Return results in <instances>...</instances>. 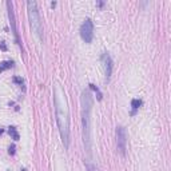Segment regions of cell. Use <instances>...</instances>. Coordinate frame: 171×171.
Returning a JSON list of instances; mask_svg holds the SVG:
<instances>
[{
  "mask_svg": "<svg viewBox=\"0 0 171 171\" xmlns=\"http://www.w3.org/2000/svg\"><path fill=\"white\" fill-rule=\"evenodd\" d=\"M55 110H56V122L60 131L61 140L64 146L68 147L70 140V111H68V104L66 99L63 88L59 84L55 87Z\"/></svg>",
  "mask_w": 171,
  "mask_h": 171,
  "instance_id": "cell-1",
  "label": "cell"
},
{
  "mask_svg": "<svg viewBox=\"0 0 171 171\" xmlns=\"http://www.w3.org/2000/svg\"><path fill=\"white\" fill-rule=\"evenodd\" d=\"M91 110L92 98L88 92L82 94V120H83V139L87 153L91 154Z\"/></svg>",
  "mask_w": 171,
  "mask_h": 171,
  "instance_id": "cell-2",
  "label": "cell"
},
{
  "mask_svg": "<svg viewBox=\"0 0 171 171\" xmlns=\"http://www.w3.org/2000/svg\"><path fill=\"white\" fill-rule=\"evenodd\" d=\"M27 8H28V17H30L31 28H32L34 34L36 35V37L41 40L43 39V24H41V19H40V15L37 11L36 2H28Z\"/></svg>",
  "mask_w": 171,
  "mask_h": 171,
  "instance_id": "cell-3",
  "label": "cell"
},
{
  "mask_svg": "<svg viewBox=\"0 0 171 171\" xmlns=\"http://www.w3.org/2000/svg\"><path fill=\"white\" fill-rule=\"evenodd\" d=\"M80 36L86 43H91L94 39V23L91 19H86L80 27Z\"/></svg>",
  "mask_w": 171,
  "mask_h": 171,
  "instance_id": "cell-4",
  "label": "cell"
},
{
  "mask_svg": "<svg viewBox=\"0 0 171 171\" xmlns=\"http://www.w3.org/2000/svg\"><path fill=\"white\" fill-rule=\"evenodd\" d=\"M116 146L122 156L126 155V150H127V135L126 130L123 127H116Z\"/></svg>",
  "mask_w": 171,
  "mask_h": 171,
  "instance_id": "cell-5",
  "label": "cell"
},
{
  "mask_svg": "<svg viewBox=\"0 0 171 171\" xmlns=\"http://www.w3.org/2000/svg\"><path fill=\"white\" fill-rule=\"evenodd\" d=\"M100 59H102V64H103L104 75L107 79H110V76L112 74V59H111L110 54H107V52H103Z\"/></svg>",
  "mask_w": 171,
  "mask_h": 171,
  "instance_id": "cell-6",
  "label": "cell"
},
{
  "mask_svg": "<svg viewBox=\"0 0 171 171\" xmlns=\"http://www.w3.org/2000/svg\"><path fill=\"white\" fill-rule=\"evenodd\" d=\"M7 7H8V16H10V21H11V26H12V31H13V35H15V40L16 43L20 46V39H19V34H17V30H16V21H15V13H13V10H12V4L8 2L7 3Z\"/></svg>",
  "mask_w": 171,
  "mask_h": 171,
  "instance_id": "cell-7",
  "label": "cell"
},
{
  "mask_svg": "<svg viewBox=\"0 0 171 171\" xmlns=\"http://www.w3.org/2000/svg\"><path fill=\"white\" fill-rule=\"evenodd\" d=\"M11 67H13V61H12V60L2 61V63H0V72H3V71H6V70H8V68H11Z\"/></svg>",
  "mask_w": 171,
  "mask_h": 171,
  "instance_id": "cell-8",
  "label": "cell"
},
{
  "mask_svg": "<svg viewBox=\"0 0 171 171\" xmlns=\"http://www.w3.org/2000/svg\"><path fill=\"white\" fill-rule=\"evenodd\" d=\"M8 134L11 135V138H12L13 140H19V138H20V136H19V132L16 131L15 127H10V128H8Z\"/></svg>",
  "mask_w": 171,
  "mask_h": 171,
  "instance_id": "cell-9",
  "label": "cell"
},
{
  "mask_svg": "<svg viewBox=\"0 0 171 171\" xmlns=\"http://www.w3.org/2000/svg\"><path fill=\"white\" fill-rule=\"evenodd\" d=\"M140 106H142V100H140V99H132V100H131V107L134 108V111L138 110Z\"/></svg>",
  "mask_w": 171,
  "mask_h": 171,
  "instance_id": "cell-10",
  "label": "cell"
},
{
  "mask_svg": "<svg viewBox=\"0 0 171 171\" xmlns=\"http://www.w3.org/2000/svg\"><path fill=\"white\" fill-rule=\"evenodd\" d=\"M90 88H91L92 91H95V94H96V96H98V99H99V100H102V98H103V95H102V92L99 91V88L96 87V86H94V84H90Z\"/></svg>",
  "mask_w": 171,
  "mask_h": 171,
  "instance_id": "cell-11",
  "label": "cell"
},
{
  "mask_svg": "<svg viewBox=\"0 0 171 171\" xmlns=\"http://www.w3.org/2000/svg\"><path fill=\"white\" fill-rule=\"evenodd\" d=\"M13 82H15L16 84H19V86H23V84H24L23 78H20V76H15V78H13Z\"/></svg>",
  "mask_w": 171,
  "mask_h": 171,
  "instance_id": "cell-12",
  "label": "cell"
},
{
  "mask_svg": "<svg viewBox=\"0 0 171 171\" xmlns=\"http://www.w3.org/2000/svg\"><path fill=\"white\" fill-rule=\"evenodd\" d=\"M87 171H98V168L92 164V163H90V162H87Z\"/></svg>",
  "mask_w": 171,
  "mask_h": 171,
  "instance_id": "cell-13",
  "label": "cell"
},
{
  "mask_svg": "<svg viewBox=\"0 0 171 171\" xmlns=\"http://www.w3.org/2000/svg\"><path fill=\"white\" fill-rule=\"evenodd\" d=\"M15 148H16L15 144H11V146H10V148H8V154H10V155H15Z\"/></svg>",
  "mask_w": 171,
  "mask_h": 171,
  "instance_id": "cell-14",
  "label": "cell"
},
{
  "mask_svg": "<svg viewBox=\"0 0 171 171\" xmlns=\"http://www.w3.org/2000/svg\"><path fill=\"white\" fill-rule=\"evenodd\" d=\"M0 48H2L3 51H7V46H6V43H4V41L0 43Z\"/></svg>",
  "mask_w": 171,
  "mask_h": 171,
  "instance_id": "cell-15",
  "label": "cell"
},
{
  "mask_svg": "<svg viewBox=\"0 0 171 171\" xmlns=\"http://www.w3.org/2000/svg\"><path fill=\"white\" fill-rule=\"evenodd\" d=\"M3 134V130H2V128H0V135H2Z\"/></svg>",
  "mask_w": 171,
  "mask_h": 171,
  "instance_id": "cell-16",
  "label": "cell"
}]
</instances>
